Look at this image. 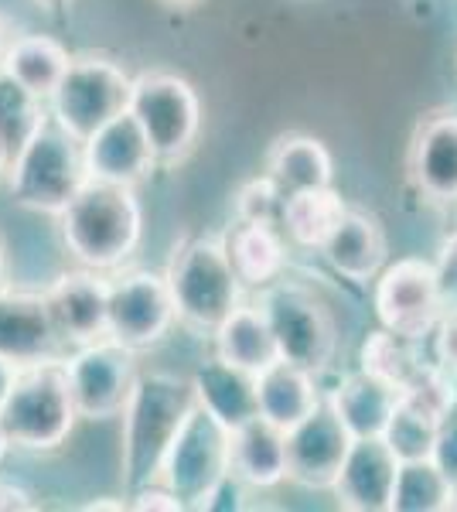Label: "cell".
I'll return each mask as SVG.
<instances>
[{
  "label": "cell",
  "instance_id": "6da1fadb",
  "mask_svg": "<svg viewBox=\"0 0 457 512\" xmlns=\"http://www.w3.org/2000/svg\"><path fill=\"white\" fill-rule=\"evenodd\" d=\"M195 403L191 379L161 373V369L137 373V383L123 407L120 437V482L127 499L161 478L164 458Z\"/></svg>",
  "mask_w": 457,
  "mask_h": 512
},
{
  "label": "cell",
  "instance_id": "7a4b0ae2",
  "mask_svg": "<svg viewBox=\"0 0 457 512\" xmlns=\"http://www.w3.org/2000/svg\"><path fill=\"white\" fill-rule=\"evenodd\" d=\"M58 236L79 267L99 274L123 267L144 236V209L137 188L89 178L69 209L58 216Z\"/></svg>",
  "mask_w": 457,
  "mask_h": 512
},
{
  "label": "cell",
  "instance_id": "3957f363",
  "mask_svg": "<svg viewBox=\"0 0 457 512\" xmlns=\"http://www.w3.org/2000/svg\"><path fill=\"white\" fill-rule=\"evenodd\" d=\"M76 396H72L69 376L62 359L21 366L7 400L0 403V424L21 451H55L76 431Z\"/></svg>",
  "mask_w": 457,
  "mask_h": 512
},
{
  "label": "cell",
  "instance_id": "277c9868",
  "mask_svg": "<svg viewBox=\"0 0 457 512\" xmlns=\"http://www.w3.org/2000/svg\"><path fill=\"white\" fill-rule=\"evenodd\" d=\"M164 277H168L178 321L195 332L212 335L243 304L246 284L232 267L226 239L198 236L181 243Z\"/></svg>",
  "mask_w": 457,
  "mask_h": 512
},
{
  "label": "cell",
  "instance_id": "5b68a950",
  "mask_svg": "<svg viewBox=\"0 0 457 512\" xmlns=\"http://www.w3.org/2000/svg\"><path fill=\"white\" fill-rule=\"evenodd\" d=\"M11 198L28 212L62 216L89 181L82 144L48 120L11 161Z\"/></svg>",
  "mask_w": 457,
  "mask_h": 512
},
{
  "label": "cell",
  "instance_id": "8992f818",
  "mask_svg": "<svg viewBox=\"0 0 457 512\" xmlns=\"http://www.w3.org/2000/svg\"><path fill=\"white\" fill-rule=\"evenodd\" d=\"M134 79L106 55H72L55 93L48 96L52 120L82 144L113 117L130 110Z\"/></svg>",
  "mask_w": 457,
  "mask_h": 512
},
{
  "label": "cell",
  "instance_id": "52a82bcc",
  "mask_svg": "<svg viewBox=\"0 0 457 512\" xmlns=\"http://www.w3.org/2000/svg\"><path fill=\"white\" fill-rule=\"evenodd\" d=\"M130 113L144 127L157 164H178L202 130V99L174 72H140L130 89Z\"/></svg>",
  "mask_w": 457,
  "mask_h": 512
},
{
  "label": "cell",
  "instance_id": "ba28073f",
  "mask_svg": "<svg viewBox=\"0 0 457 512\" xmlns=\"http://www.w3.org/2000/svg\"><path fill=\"white\" fill-rule=\"evenodd\" d=\"M232 472V431L215 420L202 403L188 410L185 424L174 437L161 478L168 489L185 502V509H205L209 495Z\"/></svg>",
  "mask_w": 457,
  "mask_h": 512
},
{
  "label": "cell",
  "instance_id": "9c48e42d",
  "mask_svg": "<svg viewBox=\"0 0 457 512\" xmlns=\"http://www.w3.org/2000/svg\"><path fill=\"white\" fill-rule=\"evenodd\" d=\"M372 308H376L379 325L406 342L417 345L434 335L437 321L447 311L434 260L403 256V260L382 267L376 287H372Z\"/></svg>",
  "mask_w": 457,
  "mask_h": 512
},
{
  "label": "cell",
  "instance_id": "30bf717a",
  "mask_svg": "<svg viewBox=\"0 0 457 512\" xmlns=\"http://www.w3.org/2000/svg\"><path fill=\"white\" fill-rule=\"evenodd\" d=\"M256 304L263 308L273 335H277L280 359L311 369L314 376L328 369V362L335 359L338 332L328 308L307 287L277 280V284L263 287Z\"/></svg>",
  "mask_w": 457,
  "mask_h": 512
},
{
  "label": "cell",
  "instance_id": "8fae6325",
  "mask_svg": "<svg viewBox=\"0 0 457 512\" xmlns=\"http://www.w3.org/2000/svg\"><path fill=\"white\" fill-rule=\"evenodd\" d=\"M62 362L82 420H110L123 414L137 383V349L103 335L96 342L76 345V352Z\"/></svg>",
  "mask_w": 457,
  "mask_h": 512
},
{
  "label": "cell",
  "instance_id": "7c38bea8",
  "mask_svg": "<svg viewBox=\"0 0 457 512\" xmlns=\"http://www.w3.org/2000/svg\"><path fill=\"white\" fill-rule=\"evenodd\" d=\"M178 321L168 277L130 270L110 280V335L130 349L157 345Z\"/></svg>",
  "mask_w": 457,
  "mask_h": 512
},
{
  "label": "cell",
  "instance_id": "4fadbf2b",
  "mask_svg": "<svg viewBox=\"0 0 457 512\" xmlns=\"http://www.w3.org/2000/svg\"><path fill=\"white\" fill-rule=\"evenodd\" d=\"M355 437L328 400L287 431V478L307 492H331Z\"/></svg>",
  "mask_w": 457,
  "mask_h": 512
},
{
  "label": "cell",
  "instance_id": "5bb4252c",
  "mask_svg": "<svg viewBox=\"0 0 457 512\" xmlns=\"http://www.w3.org/2000/svg\"><path fill=\"white\" fill-rule=\"evenodd\" d=\"M45 297L65 345H86L110 335V280L99 277V270H65Z\"/></svg>",
  "mask_w": 457,
  "mask_h": 512
},
{
  "label": "cell",
  "instance_id": "9a60e30c",
  "mask_svg": "<svg viewBox=\"0 0 457 512\" xmlns=\"http://www.w3.org/2000/svg\"><path fill=\"white\" fill-rule=\"evenodd\" d=\"M65 338L48 308V297L35 291H0V355L14 366L58 359Z\"/></svg>",
  "mask_w": 457,
  "mask_h": 512
},
{
  "label": "cell",
  "instance_id": "2e32d148",
  "mask_svg": "<svg viewBox=\"0 0 457 512\" xmlns=\"http://www.w3.org/2000/svg\"><path fill=\"white\" fill-rule=\"evenodd\" d=\"M82 158H86V171L93 181H110V185L130 188L147 181L157 168L151 140H147L144 127L130 110L113 117L106 127H99L89 140H82Z\"/></svg>",
  "mask_w": 457,
  "mask_h": 512
},
{
  "label": "cell",
  "instance_id": "e0dca14e",
  "mask_svg": "<svg viewBox=\"0 0 457 512\" xmlns=\"http://www.w3.org/2000/svg\"><path fill=\"white\" fill-rule=\"evenodd\" d=\"M400 465L403 461L386 444V437H355L342 475L331 489L338 506L348 512H389Z\"/></svg>",
  "mask_w": 457,
  "mask_h": 512
},
{
  "label": "cell",
  "instance_id": "ac0fdd59",
  "mask_svg": "<svg viewBox=\"0 0 457 512\" xmlns=\"http://www.w3.org/2000/svg\"><path fill=\"white\" fill-rule=\"evenodd\" d=\"M410 178L430 202H457V113H434L410 144Z\"/></svg>",
  "mask_w": 457,
  "mask_h": 512
},
{
  "label": "cell",
  "instance_id": "d6986e66",
  "mask_svg": "<svg viewBox=\"0 0 457 512\" xmlns=\"http://www.w3.org/2000/svg\"><path fill=\"white\" fill-rule=\"evenodd\" d=\"M321 256L338 277L352 280V284H376V277L386 267L389 243L382 233V222L372 212L348 209L342 226L331 233L328 243L321 246Z\"/></svg>",
  "mask_w": 457,
  "mask_h": 512
},
{
  "label": "cell",
  "instance_id": "ffe728a7",
  "mask_svg": "<svg viewBox=\"0 0 457 512\" xmlns=\"http://www.w3.org/2000/svg\"><path fill=\"white\" fill-rule=\"evenodd\" d=\"M191 386H195V400L215 420H222L229 431L260 417V386H256V376L246 373V369L229 366L219 355L198 362Z\"/></svg>",
  "mask_w": 457,
  "mask_h": 512
},
{
  "label": "cell",
  "instance_id": "44dd1931",
  "mask_svg": "<svg viewBox=\"0 0 457 512\" xmlns=\"http://www.w3.org/2000/svg\"><path fill=\"white\" fill-rule=\"evenodd\" d=\"M215 355L226 359L229 366L246 369V373L260 376L273 362H280V345L273 335L267 315L260 304H239L232 315L212 332Z\"/></svg>",
  "mask_w": 457,
  "mask_h": 512
},
{
  "label": "cell",
  "instance_id": "7402d4cb",
  "mask_svg": "<svg viewBox=\"0 0 457 512\" xmlns=\"http://www.w3.org/2000/svg\"><path fill=\"white\" fill-rule=\"evenodd\" d=\"M256 386H260V417L277 424L280 431L297 427L304 417H311L324 400L311 369L294 366V362H287V359L263 369V373L256 376Z\"/></svg>",
  "mask_w": 457,
  "mask_h": 512
},
{
  "label": "cell",
  "instance_id": "603a6c76",
  "mask_svg": "<svg viewBox=\"0 0 457 512\" xmlns=\"http://www.w3.org/2000/svg\"><path fill=\"white\" fill-rule=\"evenodd\" d=\"M226 250L232 256L239 280L246 287H263L277 284L280 274L287 267V236L277 222H239L226 236Z\"/></svg>",
  "mask_w": 457,
  "mask_h": 512
},
{
  "label": "cell",
  "instance_id": "cb8c5ba5",
  "mask_svg": "<svg viewBox=\"0 0 457 512\" xmlns=\"http://www.w3.org/2000/svg\"><path fill=\"white\" fill-rule=\"evenodd\" d=\"M232 472L249 489H273L287 478V431L256 417L232 431Z\"/></svg>",
  "mask_w": 457,
  "mask_h": 512
},
{
  "label": "cell",
  "instance_id": "d4e9b609",
  "mask_svg": "<svg viewBox=\"0 0 457 512\" xmlns=\"http://www.w3.org/2000/svg\"><path fill=\"white\" fill-rule=\"evenodd\" d=\"M400 393L393 386L379 383L369 373H352L331 390L328 403L335 407V414L342 417V424L348 427L352 437H382L389 427V417L396 410Z\"/></svg>",
  "mask_w": 457,
  "mask_h": 512
},
{
  "label": "cell",
  "instance_id": "484cf974",
  "mask_svg": "<svg viewBox=\"0 0 457 512\" xmlns=\"http://www.w3.org/2000/svg\"><path fill=\"white\" fill-rule=\"evenodd\" d=\"M348 216L345 198L331 185L324 188H304V192H290L280 209V229H284L287 243L301 246V250H321L331 239L342 219Z\"/></svg>",
  "mask_w": 457,
  "mask_h": 512
},
{
  "label": "cell",
  "instance_id": "4316f807",
  "mask_svg": "<svg viewBox=\"0 0 457 512\" xmlns=\"http://www.w3.org/2000/svg\"><path fill=\"white\" fill-rule=\"evenodd\" d=\"M267 175L277 181L280 192H304V188H324L335 178V161L318 137L284 134L273 140L267 151Z\"/></svg>",
  "mask_w": 457,
  "mask_h": 512
},
{
  "label": "cell",
  "instance_id": "83f0119b",
  "mask_svg": "<svg viewBox=\"0 0 457 512\" xmlns=\"http://www.w3.org/2000/svg\"><path fill=\"white\" fill-rule=\"evenodd\" d=\"M69 62H72V55L62 41H55L48 35H21L11 41V48H7L4 72L18 82H24L31 93L48 99L55 93L58 82H62Z\"/></svg>",
  "mask_w": 457,
  "mask_h": 512
},
{
  "label": "cell",
  "instance_id": "f1b7e54d",
  "mask_svg": "<svg viewBox=\"0 0 457 512\" xmlns=\"http://www.w3.org/2000/svg\"><path fill=\"white\" fill-rule=\"evenodd\" d=\"M457 509V482L437 458L403 461L389 512H447Z\"/></svg>",
  "mask_w": 457,
  "mask_h": 512
},
{
  "label": "cell",
  "instance_id": "f546056e",
  "mask_svg": "<svg viewBox=\"0 0 457 512\" xmlns=\"http://www.w3.org/2000/svg\"><path fill=\"white\" fill-rule=\"evenodd\" d=\"M45 103L48 99L31 93L24 82H18L0 69V140L7 144L11 158L52 120V110H48Z\"/></svg>",
  "mask_w": 457,
  "mask_h": 512
},
{
  "label": "cell",
  "instance_id": "4dcf8cb0",
  "mask_svg": "<svg viewBox=\"0 0 457 512\" xmlns=\"http://www.w3.org/2000/svg\"><path fill=\"white\" fill-rule=\"evenodd\" d=\"M423 366V362L413 355V342L393 335L389 328H376V332L365 335L362 349H359V369L369 376H376L379 383L393 386L396 393L403 390L413 379V373Z\"/></svg>",
  "mask_w": 457,
  "mask_h": 512
},
{
  "label": "cell",
  "instance_id": "1f68e13d",
  "mask_svg": "<svg viewBox=\"0 0 457 512\" xmlns=\"http://www.w3.org/2000/svg\"><path fill=\"white\" fill-rule=\"evenodd\" d=\"M400 400L406 407L420 410L423 417L447 424L457 414V379L444 373L437 362H423L410 383L400 390Z\"/></svg>",
  "mask_w": 457,
  "mask_h": 512
},
{
  "label": "cell",
  "instance_id": "d6a6232c",
  "mask_svg": "<svg viewBox=\"0 0 457 512\" xmlns=\"http://www.w3.org/2000/svg\"><path fill=\"white\" fill-rule=\"evenodd\" d=\"M440 431H444V424H437V420L423 417L420 410L406 407L403 400H396V410L389 417V427L382 437H386V444L396 451L400 461H420L437 454Z\"/></svg>",
  "mask_w": 457,
  "mask_h": 512
},
{
  "label": "cell",
  "instance_id": "836d02e7",
  "mask_svg": "<svg viewBox=\"0 0 457 512\" xmlns=\"http://www.w3.org/2000/svg\"><path fill=\"white\" fill-rule=\"evenodd\" d=\"M284 192L267 171L260 178H249L236 192V219L239 222H277L280 226V209H284Z\"/></svg>",
  "mask_w": 457,
  "mask_h": 512
},
{
  "label": "cell",
  "instance_id": "e575fe53",
  "mask_svg": "<svg viewBox=\"0 0 457 512\" xmlns=\"http://www.w3.org/2000/svg\"><path fill=\"white\" fill-rule=\"evenodd\" d=\"M434 362L457 379V308H447L434 328Z\"/></svg>",
  "mask_w": 457,
  "mask_h": 512
},
{
  "label": "cell",
  "instance_id": "d590c367",
  "mask_svg": "<svg viewBox=\"0 0 457 512\" xmlns=\"http://www.w3.org/2000/svg\"><path fill=\"white\" fill-rule=\"evenodd\" d=\"M434 267H437L440 291H444L447 308H457V233H451L444 243H440Z\"/></svg>",
  "mask_w": 457,
  "mask_h": 512
},
{
  "label": "cell",
  "instance_id": "8d00e7d4",
  "mask_svg": "<svg viewBox=\"0 0 457 512\" xmlns=\"http://www.w3.org/2000/svg\"><path fill=\"white\" fill-rule=\"evenodd\" d=\"M130 509H137V512H151V509L181 512V509H185V502H181L164 482H154V485H144L140 492L130 495Z\"/></svg>",
  "mask_w": 457,
  "mask_h": 512
},
{
  "label": "cell",
  "instance_id": "74e56055",
  "mask_svg": "<svg viewBox=\"0 0 457 512\" xmlns=\"http://www.w3.org/2000/svg\"><path fill=\"white\" fill-rule=\"evenodd\" d=\"M434 458L440 461V468H444V472L457 482V414L447 420L444 431H440V441H437V454H434Z\"/></svg>",
  "mask_w": 457,
  "mask_h": 512
},
{
  "label": "cell",
  "instance_id": "f35d334b",
  "mask_svg": "<svg viewBox=\"0 0 457 512\" xmlns=\"http://www.w3.org/2000/svg\"><path fill=\"white\" fill-rule=\"evenodd\" d=\"M35 509V502H31V495L21 489V485L7 482V478H0V512H28Z\"/></svg>",
  "mask_w": 457,
  "mask_h": 512
},
{
  "label": "cell",
  "instance_id": "ab89813d",
  "mask_svg": "<svg viewBox=\"0 0 457 512\" xmlns=\"http://www.w3.org/2000/svg\"><path fill=\"white\" fill-rule=\"evenodd\" d=\"M18 373H21V366H14L11 359H4V355H0V403L7 400V393H11V386H14V379H18Z\"/></svg>",
  "mask_w": 457,
  "mask_h": 512
},
{
  "label": "cell",
  "instance_id": "60d3db41",
  "mask_svg": "<svg viewBox=\"0 0 457 512\" xmlns=\"http://www.w3.org/2000/svg\"><path fill=\"white\" fill-rule=\"evenodd\" d=\"M86 512H96V509H130V502H123V499H116V502H110V499H96V502H86V506H82Z\"/></svg>",
  "mask_w": 457,
  "mask_h": 512
},
{
  "label": "cell",
  "instance_id": "b9f144b4",
  "mask_svg": "<svg viewBox=\"0 0 457 512\" xmlns=\"http://www.w3.org/2000/svg\"><path fill=\"white\" fill-rule=\"evenodd\" d=\"M11 28H7V21H4V14H0V69H4V55H7V48H11Z\"/></svg>",
  "mask_w": 457,
  "mask_h": 512
},
{
  "label": "cell",
  "instance_id": "7bdbcfd3",
  "mask_svg": "<svg viewBox=\"0 0 457 512\" xmlns=\"http://www.w3.org/2000/svg\"><path fill=\"white\" fill-rule=\"evenodd\" d=\"M11 280H7V256H4V243H0V291H7Z\"/></svg>",
  "mask_w": 457,
  "mask_h": 512
},
{
  "label": "cell",
  "instance_id": "ee69618b",
  "mask_svg": "<svg viewBox=\"0 0 457 512\" xmlns=\"http://www.w3.org/2000/svg\"><path fill=\"white\" fill-rule=\"evenodd\" d=\"M11 151H7V144L4 140H0V175H4V171H11Z\"/></svg>",
  "mask_w": 457,
  "mask_h": 512
},
{
  "label": "cell",
  "instance_id": "f6af8a7d",
  "mask_svg": "<svg viewBox=\"0 0 457 512\" xmlns=\"http://www.w3.org/2000/svg\"><path fill=\"white\" fill-rule=\"evenodd\" d=\"M7 448H11V441H7V434H4V424H0V461H4Z\"/></svg>",
  "mask_w": 457,
  "mask_h": 512
},
{
  "label": "cell",
  "instance_id": "bcb514c9",
  "mask_svg": "<svg viewBox=\"0 0 457 512\" xmlns=\"http://www.w3.org/2000/svg\"><path fill=\"white\" fill-rule=\"evenodd\" d=\"M161 4H168V7H191V4H198V0H161Z\"/></svg>",
  "mask_w": 457,
  "mask_h": 512
},
{
  "label": "cell",
  "instance_id": "7dc6e473",
  "mask_svg": "<svg viewBox=\"0 0 457 512\" xmlns=\"http://www.w3.org/2000/svg\"><path fill=\"white\" fill-rule=\"evenodd\" d=\"M38 4H58V0H38Z\"/></svg>",
  "mask_w": 457,
  "mask_h": 512
}]
</instances>
